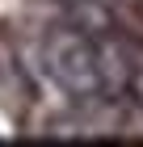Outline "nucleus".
Listing matches in <instances>:
<instances>
[{
	"instance_id": "obj_1",
	"label": "nucleus",
	"mask_w": 143,
	"mask_h": 147,
	"mask_svg": "<svg viewBox=\"0 0 143 147\" xmlns=\"http://www.w3.org/2000/svg\"><path fill=\"white\" fill-rule=\"evenodd\" d=\"M46 55V71L72 92H97L101 88V55L97 46L80 34H51L42 46Z\"/></svg>"
}]
</instances>
